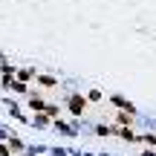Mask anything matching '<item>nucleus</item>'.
Segmentation results:
<instances>
[{
	"instance_id": "2",
	"label": "nucleus",
	"mask_w": 156,
	"mask_h": 156,
	"mask_svg": "<svg viewBox=\"0 0 156 156\" xmlns=\"http://www.w3.org/2000/svg\"><path fill=\"white\" fill-rule=\"evenodd\" d=\"M69 110H73V113H87V101L78 98V95H73V98H69Z\"/></svg>"
},
{
	"instance_id": "1",
	"label": "nucleus",
	"mask_w": 156,
	"mask_h": 156,
	"mask_svg": "<svg viewBox=\"0 0 156 156\" xmlns=\"http://www.w3.org/2000/svg\"><path fill=\"white\" fill-rule=\"evenodd\" d=\"M32 110L49 113V116H58V107H49V104H44V101H41V98H32Z\"/></svg>"
}]
</instances>
